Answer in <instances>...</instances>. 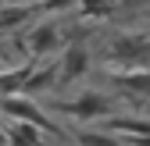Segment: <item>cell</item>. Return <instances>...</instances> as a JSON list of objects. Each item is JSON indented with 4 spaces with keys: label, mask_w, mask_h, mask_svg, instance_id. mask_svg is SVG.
Here are the masks:
<instances>
[{
    "label": "cell",
    "mask_w": 150,
    "mask_h": 146,
    "mask_svg": "<svg viewBox=\"0 0 150 146\" xmlns=\"http://www.w3.org/2000/svg\"><path fill=\"white\" fill-rule=\"evenodd\" d=\"M7 146H40V128L36 125H25V121H11L7 125Z\"/></svg>",
    "instance_id": "cell-10"
},
{
    "label": "cell",
    "mask_w": 150,
    "mask_h": 146,
    "mask_svg": "<svg viewBox=\"0 0 150 146\" xmlns=\"http://www.w3.org/2000/svg\"><path fill=\"white\" fill-rule=\"evenodd\" d=\"M107 61L122 64V71H150V36L139 32L115 36L107 46Z\"/></svg>",
    "instance_id": "cell-1"
},
{
    "label": "cell",
    "mask_w": 150,
    "mask_h": 146,
    "mask_svg": "<svg viewBox=\"0 0 150 146\" xmlns=\"http://www.w3.org/2000/svg\"><path fill=\"white\" fill-rule=\"evenodd\" d=\"M115 86L122 93H136V96H150V71H118Z\"/></svg>",
    "instance_id": "cell-8"
},
{
    "label": "cell",
    "mask_w": 150,
    "mask_h": 146,
    "mask_svg": "<svg viewBox=\"0 0 150 146\" xmlns=\"http://www.w3.org/2000/svg\"><path fill=\"white\" fill-rule=\"evenodd\" d=\"M0 114L11 118V121H25V125H36L40 132H50V135H61V125L50 121L43 114V107H36L32 100L25 96H11V100H0Z\"/></svg>",
    "instance_id": "cell-3"
},
{
    "label": "cell",
    "mask_w": 150,
    "mask_h": 146,
    "mask_svg": "<svg viewBox=\"0 0 150 146\" xmlns=\"http://www.w3.org/2000/svg\"><path fill=\"white\" fill-rule=\"evenodd\" d=\"M14 4H32V7H40V4H47V0H14Z\"/></svg>",
    "instance_id": "cell-15"
},
{
    "label": "cell",
    "mask_w": 150,
    "mask_h": 146,
    "mask_svg": "<svg viewBox=\"0 0 150 146\" xmlns=\"http://www.w3.org/2000/svg\"><path fill=\"white\" fill-rule=\"evenodd\" d=\"M4 61H7V43L0 39V68H4Z\"/></svg>",
    "instance_id": "cell-14"
},
{
    "label": "cell",
    "mask_w": 150,
    "mask_h": 146,
    "mask_svg": "<svg viewBox=\"0 0 150 146\" xmlns=\"http://www.w3.org/2000/svg\"><path fill=\"white\" fill-rule=\"evenodd\" d=\"M122 146H150V135H122Z\"/></svg>",
    "instance_id": "cell-13"
},
{
    "label": "cell",
    "mask_w": 150,
    "mask_h": 146,
    "mask_svg": "<svg viewBox=\"0 0 150 146\" xmlns=\"http://www.w3.org/2000/svg\"><path fill=\"white\" fill-rule=\"evenodd\" d=\"M29 64H14V68H0V100H11V96H22L25 93V82H29Z\"/></svg>",
    "instance_id": "cell-6"
},
{
    "label": "cell",
    "mask_w": 150,
    "mask_h": 146,
    "mask_svg": "<svg viewBox=\"0 0 150 146\" xmlns=\"http://www.w3.org/2000/svg\"><path fill=\"white\" fill-rule=\"evenodd\" d=\"M71 139L75 146H122V139H115L111 132H75Z\"/></svg>",
    "instance_id": "cell-12"
},
{
    "label": "cell",
    "mask_w": 150,
    "mask_h": 146,
    "mask_svg": "<svg viewBox=\"0 0 150 146\" xmlns=\"http://www.w3.org/2000/svg\"><path fill=\"white\" fill-rule=\"evenodd\" d=\"M86 71H89V53H86V46H79V43L64 46V57L57 61V82L61 86H71V82H79Z\"/></svg>",
    "instance_id": "cell-5"
},
{
    "label": "cell",
    "mask_w": 150,
    "mask_h": 146,
    "mask_svg": "<svg viewBox=\"0 0 150 146\" xmlns=\"http://www.w3.org/2000/svg\"><path fill=\"white\" fill-rule=\"evenodd\" d=\"M4 4H7V0H0V7H4Z\"/></svg>",
    "instance_id": "cell-16"
},
{
    "label": "cell",
    "mask_w": 150,
    "mask_h": 146,
    "mask_svg": "<svg viewBox=\"0 0 150 146\" xmlns=\"http://www.w3.org/2000/svg\"><path fill=\"white\" fill-rule=\"evenodd\" d=\"M79 14L82 18H115L118 7H122V0H79Z\"/></svg>",
    "instance_id": "cell-11"
},
{
    "label": "cell",
    "mask_w": 150,
    "mask_h": 146,
    "mask_svg": "<svg viewBox=\"0 0 150 146\" xmlns=\"http://www.w3.org/2000/svg\"><path fill=\"white\" fill-rule=\"evenodd\" d=\"M115 100L104 96V93H82L79 100H68V103H57L54 111L64 114V118H75V121H107L115 118Z\"/></svg>",
    "instance_id": "cell-2"
},
{
    "label": "cell",
    "mask_w": 150,
    "mask_h": 146,
    "mask_svg": "<svg viewBox=\"0 0 150 146\" xmlns=\"http://www.w3.org/2000/svg\"><path fill=\"white\" fill-rule=\"evenodd\" d=\"M36 14H40V7H32V4H14V0H7V4L0 7V32H14L18 25L32 22Z\"/></svg>",
    "instance_id": "cell-7"
},
{
    "label": "cell",
    "mask_w": 150,
    "mask_h": 146,
    "mask_svg": "<svg viewBox=\"0 0 150 146\" xmlns=\"http://www.w3.org/2000/svg\"><path fill=\"white\" fill-rule=\"evenodd\" d=\"M54 50H61V29L54 25V22L32 25L29 36H25V53H29L32 61H43V57H50Z\"/></svg>",
    "instance_id": "cell-4"
},
{
    "label": "cell",
    "mask_w": 150,
    "mask_h": 146,
    "mask_svg": "<svg viewBox=\"0 0 150 146\" xmlns=\"http://www.w3.org/2000/svg\"><path fill=\"white\" fill-rule=\"evenodd\" d=\"M54 82H57V64H36V61H32L25 93H43V89H50Z\"/></svg>",
    "instance_id": "cell-9"
}]
</instances>
